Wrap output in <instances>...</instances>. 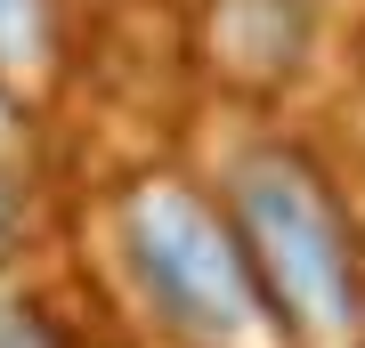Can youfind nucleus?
<instances>
[{
	"instance_id": "nucleus-1",
	"label": "nucleus",
	"mask_w": 365,
	"mask_h": 348,
	"mask_svg": "<svg viewBox=\"0 0 365 348\" xmlns=\"http://www.w3.org/2000/svg\"><path fill=\"white\" fill-rule=\"evenodd\" d=\"M122 259H130L146 308L187 348H276V308L252 275V251L195 186L146 179L122 203Z\"/></svg>"
},
{
	"instance_id": "nucleus-4",
	"label": "nucleus",
	"mask_w": 365,
	"mask_h": 348,
	"mask_svg": "<svg viewBox=\"0 0 365 348\" xmlns=\"http://www.w3.org/2000/svg\"><path fill=\"white\" fill-rule=\"evenodd\" d=\"M0 348H57V332L41 324V308H33V300L0 292Z\"/></svg>"
},
{
	"instance_id": "nucleus-5",
	"label": "nucleus",
	"mask_w": 365,
	"mask_h": 348,
	"mask_svg": "<svg viewBox=\"0 0 365 348\" xmlns=\"http://www.w3.org/2000/svg\"><path fill=\"white\" fill-rule=\"evenodd\" d=\"M9 235H16V194L0 186V243H9Z\"/></svg>"
},
{
	"instance_id": "nucleus-3",
	"label": "nucleus",
	"mask_w": 365,
	"mask_h": 348,
	"mask_svg": "<svg viewBox=\"0 0 365 348\" xmlns=\"http://www.w3.org/2000/svg\"><path fill=\"white\" fill-rule=\"evenodd\" d=\"M49 57V0H0V73H41Z\"/></svg>"
},
{
	"instance_id": "nucleus-2",
	"label": "nucleus",
	"mask_w": 365,
	"mask_h": 348,
	"mask_svg": "<svg viewBox=\"0 0 365 348\" xmlns=\"http://www.w3.org/2000/svg\"><path fill=\"white\" fill-rule=\"evenodd\" d=\"M235 235L252 251L276 324L300 340H349L357 332V259L325 179L300 154H252L235 162Z\"/></svg>"
}]
</instances>
